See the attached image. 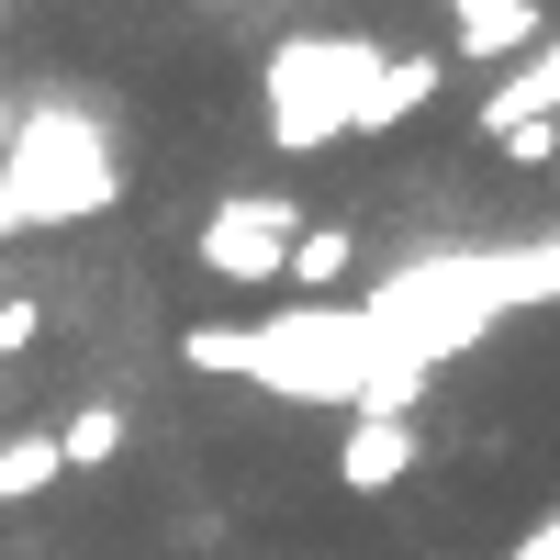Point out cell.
<instances>
[{
    "label": "cell",
    "mask_w": 560,
    "mask_h": 560,
    "mask_svg": "<svg viewBox=\"0 0 560 560\" xmlns=\"http://www.w3.org/2000/svg\"><path fill=\"white\" fill-rule=\"evenodd\" d=\"M34 337H45V303H23V292H12V303H0V359H23Z\"/></svg>",
    "instance_id": "13"
},
{
    "label": "cell",
    "mask_w": 560,
    "mask_h": 560,
    "mask_svg": "<svg viewBox=\"0 0 560 560\" xmlns=\"http://www.w3.org/2000/svg\"><path fill=\"white\" fill-rule=\"evenodd\" d=\"M179 370L258 382L280 404H337V415H415L427 404V370L370 337L359 303H292L269 325H179Z\"/></svg>",
    "instance_id": "1"
},
{
    "label": "cell",
    "mask_w": 560,
    "mask_h": 560,
    "mask_svg": "<svg viewBox=\"0 0 560 560\" xmlns=\"http://www.w3.org/2000/svg\"><path fill=\"white\" fill-rule=\"evenodd\" d=\"M516 124H560V34H538L527 57L482 90V135H516Z\"/></svg>",
    "instance_id": "8"
},
{
    "label": "cell",
    "mask_w": 560,
    "mask_h": 560,
    "mask_svg": "<svg viewBox=\"0 0 560 560\" xmlns=\"http://www.w3.org/2000/svg\"><path fill=\"white\" fill-rule=\"evenodd\" d=\"M415 459H427L415 415H348V438H337V482H348V493H393V482H415Z\"/></svg>",
    "instance_id": "6"
},
{
    "label": "cell",
    "mask_w": 560,
    "mask_h": 560,
    "mask_svg": "<svg viewBox=\"0 0 560 560\" xmlns=\"http://www.w3.org/2000/svg\"><path fill=\"white\" fill-rule=\"evenodd\" d=\"M493 147L516 158V168H549V158H560V124H516V135H493Z\"/></svg>",
    "instance_id": "14"
},
{
    "label": "cell",
    "mask_w": 560,
    "mask_h": 560,
    "mask_svg": "<svg viewBox=\"0 0 560 560\" xmlns=\"http://www.w3.org/2000/svg\"><path fill=\"white\" fill-rule=\"evenodd\" d=\"M504 560H560V504H549V516H538V527H527L516 549H504Z\"/></svg>",
    "instance_id": "15"
},
{
    "label": "cell",
    "mask_w": 560,
    "mask_h": 560,
    "mask_svg": "<svg viewBox=\"0 0 560 560\" xmlns=\"http://www.w3.org/2000/svg\"><path fill=\"white\" fill-rule=\"evenodd\" d=\"M0 202H12L23 236H68V224L113 213V202H124L113 124L90 113V102H23L12 147H0Z\"/></svg>",
    "instance_id": "2"
},
{
    "label": "cell",
    "mask_w": 560,
    "mask_h": 560,
    "mask_svg": "<svg viewBox=\"0 0 560 560\" xmlns=\"http://www.w3.org/2000/svg\"><path fill=\"white\" fill-rule=\"evenodd\" d=\"M57 482H68L57 427H12V438H0V504H34V493H57Z\"/></svg>",
    "instance_id": "10"
},
{
    "label": "cell",
    "mask_w": 560,
    "mask_h": 560,
    "mask_svg": "<svg viewBox=\"0 0 560 560\" xmlns=\"http://www.w3.org/2000/svg\"><path fill=\"white\" fill-rule=\"evenodd\" d=\"M124 427H135L124 404H79L68 427H57V459H68V471H113V459H124Z\"/></svg>",
    "instance_id": "12"
},
{
    "label": "cell",
    "mask_w": 560,
    "mask_h": 560,
    "mask_svg": "<svg viewBox=\"0 0 560 560\" xmlns=\"http://www.w3.org/2000/svg\"><path fill=\"white\" fill-rule=\"evenodd\" d=\"M359 325H370V337H382L393 359H415V370L438 382V370H448V359H471V348L493 337L504 314H493V292H482V258L459 247V258L382 269V280L359 292Z\"/></svg>",
    "instance_id": "4"
},
{
    "label": "cell",
    "mask_w": 560,
    "mask_h": 560,
    "mask_svg": "<svg viewBox=\"0 0 560 560\" xmlns=\"http://www.w3.org/2000/svg\"><path fill=\"white\" fill-rule=\"evenodd\" d=\"M12 236H23V224H12V202H0V247H12Z\"/></svg>",
    "instance_id": "17"
},
{
    "label": "cell",
    "mask_w": 560,
    "mask_h": 560,
    "mask_svg": "<svg viewBox=\"0 0 560 560\" xmlns=\"http://www.w3.org/2000/svg\"><path fill=\"white\" fill-rule=\"evenodd\" d=\"M448 90V57H427V45H415V57H382V79H370V102H359V135H393V124H415Z\"/></svg>",
    "instance_id": "9"
},
{
    "label": "cell",
    "mask_w": 560,
    "mask_h": 560,
    "mask_svg": "<svg viewBox=\"0 0 560 560\" xmlns=\"http://www.w3.org/2000/svg\"><path fill=\"white\" fill-rule=\"evenodd\" d=\"M12 124H23V90H0V147H12Z\"/></svg>",
    "instance_id": "16"
},
{
    "label": "cell",
    "mask_w": 560,
    "mask_h": 560,
    "mask_svg": "<svg viewBox=\"0 0 560 560\" xmlns=\"http://www.w3.org/2000/svg\"><path fill=\"white\" fill-rule=\"evenodd\" d=\"M382 79V45L370 34H280L258 68V124L280 158H325L359 135V102Z\"/></svg>",
    "instance_id": "3"
},
{
    "label": "cell",
    "mask_w": 560,
    "mask_h": 560,
    "mask_svg": "<svg viewBox=\"0 0 560 560\" xmlns=\"http://www.w3.org/2000/svg\"><path fill=\"white\" fill-rule=\"evenodd\" d=\"M348 269H359V236H348V224H303V236H292V269H280V280H292L303 303H325Z\"/></svg>",
    "instance_id": "11"
},
{
    "label": "cell",
    "mask_w": 560,
    "mask_h": 560,
    "mask_svg": "<svg viewBox=\"0 0 560 560\" xmlns=\"http://www.w3.org/2000/svg\"><path fill=\"white\" fill-rule=\"evenodd\" d=\"M292 236H303V213L280 202V191H224V202L202 213L191 258L224 280V292H269V280L292 269Z\"/></svg>",
    "instance_id": "5"
},
{
    "label": "cell",
    "mask_w": 560,
    "mask_h": 560,
    "mask_svg": "<svg viewBox=\"0 0 560 560\" xmlns=\"http://www.w3.org/2000/svg\"><path fill=\"white\" fill-rule=\"evenodd\" d=\"M538 34H549L538 0H448V57H471V68H516Z\"/></svg>",
    "instance_id": "7"
}]
</instances>
